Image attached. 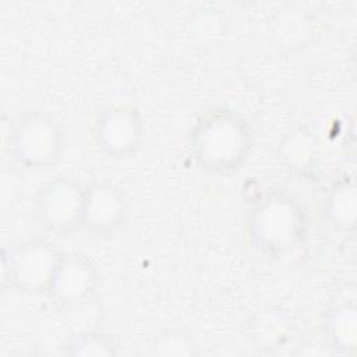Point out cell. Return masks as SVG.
Returning <instances> with one entry per match:
<instances>
[{"mask_svg": "<svg viewBox=\"0 0 357 357\" xmlns=\"http://www.w3.org/2000/svg\"><path fill=\"white\" fill-rule=\"evenodd\" d=\"M259 212L261 213L258 220H255V226H258V234L262 236L264 240H268L278 247L293 243L297 223L290 205L272 201Z\"/></svg>", "mask_w": 357, "mask_h": 357, "instance_id": "obj_7", "label": "cell"}, {"mask_svg": "<svg viewBox=\"0 0 357 357\" xmlns=\"http://www.w3.org/2000/svg\"><path fill=\"white\" fill-rule=\"evenodd\" d=\"M84 192L79 194L67 181H57L43 188L39 199V213L43 222L54 230H68L82 219Z\"/></svg>", "mask_w": 357, "mask_h": 357, "instance_id": "obj_2", "label": "cell"}, {"mask_svg": "<svg viewBox=\"0 0 357 357\" xmlns=\"http://www.w3.org/2000/svg\"><path fill=\"white\" fill-rule=\"evenodd\" d=\"M53 257L45 244H25L14 255L13 269L17 272V280L33 289L50 283L59 261Z\"/></svg>", "mask_w": 357, "mask_h": 357, "instance_id": "obj_5", "label": "cell"}, {"mask_svg": "<svg viewBox=\"0 0 357 357\" xmlns=\"http://www.w3.org/2000/svg\"><path fill=\"white\" fill-rule=\"evenodd\" d=\"M247 132L244 126L234 117L218 114L199 126L197 146L202 162H208L218 169L236 165L245 151Z\"/></svg>", "mask_w": 357, "mask_h": 357, "instance_id": "obj_1", "label": "cell"}, {"mask_svg": "<svg viewBox=\"0 0 357 357\" xmlns=\"http://www.w3.org/2000/svg\"><path fill=\"white\" fill-rule=\"evenodd\" d=\"M57 130L52 121L33 117L20 126L15 132V146L20 158L29 160L32 165H42L50 160L59 145Z\"/></svg>", "mask_w": 357, "mask_h": 357, "instance_id": "obj_3", "label": "cell"}, {"mask_svg": "<svg viewBox=\"0 0 357 357\" xmlns=\"http://www.w3.org/2000/svg\"><path fill=\"white\" fill-rule=\"evenodd\" d=\"M50 289L61 300L77 301L88 294L92 287V271L86 261L77 255L59 259L50 279Z\"/></svg>", "mask_w": 357, "mask_h": 357, "instance_id": "obj_4", "label": "cell"}, {"mask_svg": "<svg viewBox=\"0 0 357 357\" xmlns=\"http://www.w3.org/2000/svg\"><path fill=\"white\" fill-rule=\"evenodd\" d=\"M123 202L110 185L98 184L84 192L82 220L96 227H114L121 218Z\"/></svg>", "mask_w": 357, "mask_h": 357, "instance_id": "obj_6", "label": "cell"}, {"mask_svg": "<svg viewBox=\"0 0 357 357\" xmlns=\"http://www.w3.org/2000/svg\"><path fill=\"white\" fill-rule=\"evenodd\" d=\"M99 128V139L105 146L112 148L113 151H120L130 144H135L138 137V120L131 112L126 109L113 110L102 121Z\"/></svg>", "mask_w": 357, "mask_h": 357, "instance_id": "obj_8", "label": "cell"}]
</instances>
